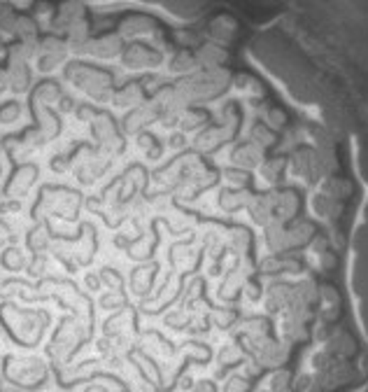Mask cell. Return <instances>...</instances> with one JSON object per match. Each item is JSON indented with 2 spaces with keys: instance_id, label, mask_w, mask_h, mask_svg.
<instances>
[{
  "instance_id": "cell-1",
  "label": "cell",
  "mask_w": 368,
  "mask_h": 392,
  "mask_svg": "<svg viewBox=\"0 0 368 392\" xmlns=\"http://www.w3.org/2000/svg\"><path fill=\"white\" fill-rule=\"evenodd\" d=\"M233 75L229 68H200L191 75H184L178 82H175V89L180 91L182 98L191 103H203V101H212V98L222 96L224 91L231 87Z\"/></svg>"
},
{
  "instance_id": "cell-2",
  "label": "cell",
  "mask_w": 368,
  "mask_h": 392,
  "mask_svg": "<svg viewBox=\"0 0 368 392\" xmlns=\"http://www.w3.org/2000/svg\"><path fill=\"white\" fill-rule=\"evenodd\" d=\"M65 78H68L75 87H80L82 91L94 98V101H110L112 98V75L96 68V65L89 63H68L65 65Z\"/></svg>"
},
{
  "instance_id": "cell-3",
  "label": "cell",
  "mask_w": 368,
  "mask_h": 392,
  "mask_svg": "<svg viewBox=\"0 0 368 392\" xmlns=\"http://www.w3.org/2000/svg\"><path fill=\"white\" fill-rule=\"evenodd\" d=\"M355 378L352 364L347 360L326 355L324 350L313 357V383H317L324 392H333L342 386H347Z\"/></svg>"
},
{
  "instance_id": "cell-4",
  "label": "cell",
  "mask_w": 368,
  "mask_h": 392,
  "mask_svg": "<svg viewBox=\"0 0 368 392\" xmlns=\"http://www.w3.org/2000/svg\"><path fill=\"white\" fill-rule=\"evenodd\" d=\"M240 344L259 362V366H261L264 371L266 369L269 371L282 369V366L287 364L289 353H291V346H287L284 341L273 339V337H264V339H254V341H240Z\"/></svg>"
},
{
  "instance_id": "cell-5",
  "label": "cell",
  "mask_w": 368,
  "mask_h": 392,
  "mask_svg": "<svg viewBox=\"0 0 368 392\" xmlns=\"http://www.w3.org/2000/svg\"><path fill=\"white\" fill-rule=\"evenodd\" d=\"M68 52L70 49H68V45H65V40L58 38V36H47L43 40H38V56H36L38 68L43 73L58 68V65L65 61Z\"/></svg>"
},
{
  "instance_id": "cell-6",
  "label": "cell",
  "mask_w": 368,
  "mask_h": 392,
  "mask_svg": "<svg viewBox=\"0 0 368 392\" xmlns=\"http://www.w3.org/2000/svg\"><path fill=\"white\" fill-rule=\"evenodd\" d=\"M121 63L133 70L156 68V65L161 63V54L145 43H131V45H124L121 49Z\"/></svg>"
},
{
  "instance_id": "cell-7",
  "label": "cell",
  "mask_w": 368,
  "mask_h": 392,
  "mask_svg": "<svg viewBox=\"0 0 368 392\" xmlns=\"http://www.w3.org/2000/svg\"><path fill=\"white\" fill-rule=\"evenodd\" d=\"M322 350L326 355L338 357V360H350V357L357 355V341L347 329L331 327L326 339L322 341Z\"/></svg>"
},
{
  "instance_id": "cell-8",
  "label": "cell",
  "mask_w": 368,
  "mask_h": 392,
  "mask_svg": "<svg viewBox=\"0 0 368 392\" xmlns=\"http://www.w3.org/2000/svg\"><path fill=\"white\" fill-rule=\"evenodd\" d=\"M287 171L305 185H317L315 175V147H296L287 159Z\"/></svg>"
},
{
  "instance_id": "cell-9",
  "label": "cell",
  "mask_w": 368,
  "mask_h": 392,
  "mask_svg": "<svg viewBox=\"0 0 368 392\" xmlns=\"http://www.w3.org/2000/svg\"><path fill=\"white\" fill-rule=\"evenodd\" d=\"M273 211L275 220L289 224L298 218L301 211V196L296 189H273Z\"/></svg>"
},
{
  "instance_id": "cell-10",
  "label": "cell",
  "mask_w": 368,
  "mask_h": 392,
  "mask_svg": "<svg viewBox=\"0 0 368 392\" xmlns=\"http://www.w3.org/2000/svg\"><path fill=\"white\" fill-rule=\"evenodd\" d=\"M317 320L333 324L340 318V295L333 285H320L317 292Z\"/></svg>"
},
{
  "instance_id": "cell-11",
  "label": "cell",
  "mask_w": 368,
  "mask_h": 392,
  "mask_svg": "<svg viewBox=\"0 0 368 392\" xmlns=\"http://www.w3.org/2000/svg\"><path fill=\"white\" fill-rule=\"evenodd\" d=\"M264 159H266V149H261L254 143H249V140L236 145L233 147V152H231V164L236 166V169H242V171H256Z\"/></svg>"
},
{
  "instance_id": "cell-12",
  "label": "cell",
  "mask_w": 368,
  "mask_h": 392,
  "mask_svg": "<svg viewBox=\"0 0 368 392\" xmlns=\"http://www.w3.org/2000/svg\"><path fill=\"white\" fill-rule=\"evenodd\" d=\"M154 120H158V105L152 103H140L124 117V131L126 133H142Z\"/></svg>"
},
{
  "instance_id": "cell-13",
  "label": "cell",
  "mask_w": 368,
  "mask_h": 392,
  "mask_svg": "<svg viewBox=\"0 0 368 392\" xmlns=\"http://www.w3.org/2000/svg\"><path fill=\"white\" fill-rule=\"evenodd\" d=\"M278 339L284 341L287 346H298L305 344L310 339V329H308V322H301L296 318H289V315H282L278 322Z\"/></svg>"
},
{
  "instance_id": "cell-14",
  "label": "cell",
  "mask_w": 368,
  "mask_h": 392,
  "mask_svg": "<svg viewBox=\"0 0 368 392\" xmlns=\"http://www.w3.org/2000/svg\"><path fill=\"white\" fill-rule=\"evenodd\" d=\"M121 49H124V38L119 33H105V36L100 38H91L87 54L96 58H114V56H121Z\"/></svg>"
},
{
  "instance_id": "cell-15",
  "label": "cell",
  "mask_w": 368,
  "mask_h": 392,
  "mask_svg": "<svg viewBox=\"0 0 368 392\" xmlns=\"http://www.w3.org/2000/svg\"><path fill=\"white\" fill-rule=\"evenodd\" d=\"M247 213L259 227H266L275 220V211H273V189L261 191V194H252L247 203Z\"/></svg>"
},
{
  "instance_id": "cell-16",
  "label": "cell",
  "mask_w": 368,
  "mask_h": 392,
  "mask_svg": "<svg viewBox=\"0 0 368 392\" xmlns=\"http://www.w3.org/2000/svg\"><path fill=\"white\" fill-rule=\"evenodd\" d=\"M264 240H266V248L271 250L273 255H284V253H294L289 243V231H287V224L273 220L271 224L264 227Z\"/></svg>"
},
{
  "instance_id": "cell-17",
  "label": "cell",
  "mask_w": 368,
  "mask_h": 392,
  "mask_svg": "<svg viewBox=\"0 0 368 392\" xmlns=\"http://www.w3.org/2000/svg\"><path fill=\"white\" fill-rule=\"evenodd\" d=\"M287 231H289L291 250H301V248L310 245V240L315 238V233H317V227H315V222H310V220L296 218V220H291L287 224Z\"/></svg>"
},
{
  "instance_id": "cell-18",
  "label": "cell",
  "mask_w": 368,
  "mask_h": 392,
  "mask_svg": "<svg viewBox=\"0 0 368 392\" xmlns=\"http://www.w3.org/2000/svg\"><path fill=\"white\" fill-rule=\"evenodd\" d=\"M310 206H313V213L324 222H336L342 215V203L336 201V198L326 196L324 191H317V194L313 196Z\"/></svg>"
},
{
  "instance_id": "cell-19",
  "label": "cell",
  "mask_w": 368,
  "mask_h": 392,
  "mask_svg": "<svg viewBox=\"0 0 368 392\" xmlns=\"http://www.w3.org/2000/svg\"><path fill=\"white\" fill-rule=\"evenodd\" d=\"M284 171H287V159L284 157H266L261 161V166L256 169L259 178H261L271 189L278 187V182L282 180Z\"/></svg>"
},
{
  "instance_id": "cell-20",
  "label": "cell",
  "mask_w": 368,
  "mask_h": 392,
  "mask_svg": "<svg viewBox=\"0 0 368 392\" xmlns=\"http://www.w3.org/2000/svg\"><path fill=\"white\" fill-rule=\"evenodd\" d=\"M291 297V285L287 282H273V285L264 292V304L269 313H282L289 304Z\"/></svg>"
},
{
  "instance_id": "cell-21",
  "label": "cell",
  "mask_w": 368,
  "mask_h": 392,
  "mask_svg": "<svg viewBox=\"0 0 368 392\" xmlns=\"http://www.w3.org/2000/svg\"><path fill=\"white\" fill-rule=\"evenodd\" d=\"M85 19V7H82L80 3H72V0H68V3L58 5L56 10V16H54V28L56 31H68L70 26H75L77 21Z\"/></svg>"
},
{
  "instance_id": "cell-22",
  "label": "cell",
  "mask_w": 368,
  "mask_h": 392,
  "mask_svg": "<svg viewBox=\"0 0 368 392\" xmlns=\"http://www.w3.org/2000/svg\"><path fill=\"white\" fill-rule=\"evenodd\" d=\"M7 87H10L14 94H23V91L31 89V68L28 63H12L7 61Z\"/></svg>"
},
{
  "instance_id": "cell-23",
  "label": "cell",
  "mask_w": 368,
  "mask_h": 392,
  "mask_svg": "<svg viewBox=\"0 0 368 392\" xmlns=\"http://www.w3.org/2000/svg\"><path fill=\"white\" fill-rule=\"evenodd\" d=\"M142 98H145V91L138 85V82H129V85H124L121 89H114L112 91V98L110 103L117 105V107H136L142 103Z\"/></svg>"
},
{
  "instance_id": "cell-24",
  "label": "cell",
  "mask_w": 368,
  "mask_h": 392,
  "mask_svg": "<svg viewBox=\"0 0 368 392\" xmlns=\"http://www.w3.org/2000/svg\"><path fill=\"white\" fill-rule=\"evenodd\" d=\"M194 54H196L198 70L200 68H222L229 58V54L224 52V47L220 45H203V47H198Z\"/></svg>"
},
{
  "instance_id": "cell-25",
  "label": "cell",
  "mask_w": 368,
  "mask_h": 392,
  "mask_svg": "<svg viewBox=\"0 0 368 392\" xmlns=\"http://www.w3.org/2000/svg\"><path fill=\"white\" fill-rule=\"evenodd\" d=\"M252 191L247 189H222L220 191V208L224 213H238L242 208H247Z\"/></svg>"
},
{
  "instance_id": "cell-26",
  "label": "cell",
  "mask_w": 368,
  "mask_h": 392,
  "mask_svg": "<svg viewBox=\"0 0 368 392\" xmlns=\"http://www.w3.org/2000/svg\"><path fill=\"white\" fill-rule=\"evenodd\" d=\"M320 191H324L326 196L336 198V201H347L352 196V182L347 178H338V175H329L320 182Z\"/></svg>"
},
{
  "instance_id": "cell-27",
  "label": "cell",
  "mask_w": 368,
  "mask_h": 392,
  "mask_svg": "<svg viewBox=\"0 0 368 392\" xmlns=\"http://www.w3.org/2000/svg\"><path fill=\"white\" fill-rule=\"evenodd\" d=\"M231 87H236L238 94L242 98H247V101H259V98L264 96V85L256 78H252V75H247V73L236 75V78L231 80Z\"/></svg>"
},
{
  "instance_id": "cell-28",
  "label": "cell",
  "mask_w": 368,
  "mask_h": 392,
  "mask_svg": "<svg viewBox=\"0 0 368 392\" xmlns=\"http://www.w3.org/2000/svg\"><path fill=\"white\" fill-rule=\"evenodd\" d=\"M207 124H210V115H207L205 110H200V107H187L178 120V127L182 133L200 131V129H205Z\"/></svg>"
},
{
  "instance_id": "cell-29",
  "label": "cell",
  "mask_w": 368,
  "mask_h": 392,
  "mask_svg": "<svg viewBox=\"0 0 368 392\" xmlns=\"http://www.w3.org/2000/svg\"><path fill=\"white\" fill-rule=\"evenodd\" d=\"M168 68L171 73H178V75H191L198 70V63H196V54L191 49H178L173 52V56L168 58Z\"/></svg>"
},
{
  "instance_id": "cell-30",
  "label": "cell",
  "mask_w": 368,
  "mask_h": 392,
  "mask_svg": "<svg viewBox=\"0 0 368 392\" xmlns=\"http://www.w3.org/2000/svg\"><path fill=\"white\" fill-rule=\"evenodd\" d=\"M154 26H156V23L149 19V16L136 14V16H129V19L121 21L119 36L121 38H136V36H142V33H152Z\"/></svg>"
},
{
  "instance_id": "cell-31",
  "label": "cell",
  "mask_w": 368,
  "mask_h": 392,
  "mask_svg": "<svg viewBox=\"0 0 368 392\" xmlns=\"http://www.w3.org/2000/svg\"><path fill=\"white\" fill-rule=\"evenodd\" d=\"M259 122H264L266 127L278 133V131H282L284 127H287V112H284L282 107H278V105L264 103L261 107H259Z\"/></svg>"
},
{
  "instance_id": "cell-32",
  "label": "cell",
  "mask_w": 368,
  "mask_h": 392,
  "mask_svg": "<svg viewBox=\"0 0 368 392\" xmlns=\"http://www.w3.org/2000/svg\"><path fill=\"white\" fill-rule=\"evenodd\" d=\"M317 292H320V285H317L313 278H303V280H298L296 285H291V299L305 306H315Z\"/></svg>"
},
{
  "instance_id": "cell-33",
  "label": "cell",
  "mask_w": 368,
  "mask_h": 392,
  "mask_svg": "<svg viewBox=\"0 0 368 392\" xmlns=\"http://www.w3.org/2000/svg\"><path fill=\"white\" fill-rule=\"evenodd\" d=\"M247 140H249V143L259 145L261 149H271V147L278 145V133L266 127L264 122H254L252 129H249V138Z\"/></svg>"
},
{
  "instance_id": "cell-34",
  "label": "cell",
  "mask_w": 368,
  "mask_h": 392,
  "mask_svg": "<svg viewBox=\"0 0 368 392\" xmlns=\"http://www.w3.org/2000/svg\"><path fill=\"white\" fill-rule=\"evenodd\" d=\"M91 129H94V136L100 143H105V140L117 136V122H114V117L107 112H98L94 120H91Z\"/></svg>"
},
{
  "instance_id": "cell-35",
  "label": "cell",
  "mask_w": 368,
  "mask_h": 392,
  "mask_svg": "<svg viewBox=\"0 0 368 392\" xmlns=\"http://www.w3.org/2000/svg\"><path fill=\"white\" fill-rule=\"evenodd\" d=\"M264 337H271L269 318H249L242 322L240 341H254V339H264Z\"/></svg>"
},
{
  "instance_id": "cell-36",
  "label": "cell",
  "mask_w": 368,
  "mask_h": 392,
  "mask_svg": "<svg viewBox=\"0 0 368 392\" xmlns=\"http://www.w3.org/2000/svg\"><path fill=\"white\" fill-rule=\"evenodd\" d=\"M14 38L21 43H38V21L28 14H19L14 28Z\"/></svg>"
},
{
  "instance_id": "cell-37",
  "label": "cell",
  "mask_w": 368,
  "mask_h": 392,
  "mask_svg": "<svg viewBox=\"0 0 368 392\" xmlns=\"http://www.w3.org/2000/svg\"><path fill=\"white\" fill-rule=\"evenodd\" d=\"M249 245H252V233L245 227H233L229 231V248L233 250L236 255H245Z\"/></svg>"
},
{
  "instance_id": "cell-38",
  "label": "cell",
  "mask_w": 368,
  "mask_h": 392,
  "mask_svg": "<svg viewBox=\"0 0 368 392\" xmlns=\"http://www.w3.org/2000/svg\"><path fill=\"white\" fill-rule=\"evenodd\" d=\"M294 390V378L287 369H275L269 376V388L266 392H291Z\"/></svg>"
},
{
  "instance_id": "cell-39",
  "label": "cell",
  "mask_w": 368,
  "mask_h": 392,
  "mask_svg": "<svg viewBox=\"0 0 368 392\" xmlns=\"http://www.w3.org/2000/svg\"><path fill=\"white\" fill-rule=\"evenodd\" d=\"M222 180L227 189H247L249 187V171H242V169H236V166H231L222 173Z\"/></svg>"
},
{
  "instance_id": "cell-40",
  "label": "cell",
  "mask_w": 368,
  "mask_h": 392,
  "mask_svg": "<svg viewBox=\"0 0 368 392\" xmlns=\"http://www.w3.org/2000/svg\"><path fill=\"white\" fill-rule=\"evenodd\" d=\"M63 94H61V89H58L56 82H43L38 89H36V103L38 105H49V103H54L58 101Z\"/></svg>"
},
{
  "instance_id": "cell-41",
  "label": "cell",
  "mask_w": 368,
  "mask_h": 392,
  "mask_svg": "<svg viewBox=\"0 0 368 392\" xmlns=\"http://www.w3.org/2000/svg\"><path fill=\"white\" fill-rule=\"evenodd\" d=\"M245 360V348L242 344H227L220 353V364L224 366H236Z\"/></svg>"
},
{
  "instance_id": "cell-42",
  "label": "cell",
  "mask_w": 368,
  "mask_h": 392,
  "mask_svg": "<svg viewBox=\"0 0 368 392\" xmlns=\"http://www.w3.org/2000/svg\"><path fill=\"white\" fill-rule=\"evenodd\" d=\"M21 117V105L16 101H5L0 105V122L3 124H12Z\"/></svg>"
},
{
  "instance_id": "cell-43",
  "label": "cell",
  "mask_w": 368,
  "mask_h": 392,
  "mask_svg": "<svg viewBox=\"0 0 368 392\" xmlns=\"http://www.w3.org/2000/svg\"><path fill=\"white\" fill-rule=\"evenodd\" d=\"M16 19H19V14L14 10H0V33L3 36H14Z\"/></svg>"
},
{
  "instance_id": "cell-44",
  "label": "cell",
  "mask_w": 368,
  "mask_h": 392,
  "mask_svg": "<svg viewBox=\"0 0 368 392\" xmlns=\"http://www.w3.org/2000/svg\"><path fill=\"white\" fill-rule=\"evenodd\" d=\"M212 322L217 324V327L227 329V327H231L233 322H236V311H229V308H217V311L212 313Z\"/></svg>"
},
{
  "instance_id": "cell-45",
  "label": "cell",
  "mask_w": 368,
  "mask_h": 392,
  "mask_svg": "<svg viewBox=\"0 0 368 392\" xmlns=\"http://www.w3.org/2000/svg\"><path fill=\"white\" fill-rule=\"evenodd\" d=\"M313 260H315V266L320 271H331L333 266H336V255H333L331 250H324V253L313 255Z\"/></svg>"
},
{
  "instance_id": "cell-46",
  "label": "cell",
  "mask_w": 368,
  "mask_h": 392,
  "mask_svg": "<svg viewBox=\"0 0 368 392\" xmlns=\"http://www.w3.org/2000/svg\"><path fill=\"white\" fill-rule=\"evenodd\" d=\"M222 392H249V381L245 376H231L224 381Z\"/></svg>"
},
{
  "instance_id": "cell-47",
  "label": "cell",
  "mask_w": 368,
  "mask_h": 392,
  "mask_svg": "<svg viewBox=\"0 0 368 392\" xmlns=\"http://www.w3.org/2000/svg\"><path fill=\"white\" fill-rule=\"evenodd\" d=\"M138 138H140V140H138L140 147L145 149V152H147L149 157H154V154L161 152V147H158V140H156L154 136H149V133L142 131V133H138Z\"/></svg>"
},
{
  "instance_id": "cell-48",
  "label": "cell",
  "mask_w": 368,
  "mask_h": 392,
  "mask_svg": "<svg viewBox=\"0 0 368 392\" xmlns=\"http://www.w3.org/2000/svg\"><path fill=\"white\" fill-rule=\"evenodd\" d=\"M75 112H77L80 120L91 122V120H94V117L98 115V107H94L91 103H82V105H77V110H75Z\"/></svg>"
},
{
  "instance_id": "cell-49",
  "label": "cell",
  "mask_w": 368,
  "mask_h": 392,
  "mask_svg": "<svg viewBox=\"0 0 368 392\" xmlns=\"http://www.w3.org/2000/svg\"><path fill=\"white\" fill-rule=\"evenodd\" d=\"M189 355L194 357V360H198V362H205L207 357H210V350H207L205 346H200V344H191Z\"/></svg>"
},
{
  "instance_id": "cell-50",
  "label": "cell",
  "mask_w": 368,
  "mask_h": 392,
  "mask_svg": "<svg viewBox=\"0 0 368 392\" xmlns=\"http://www.w3.org/2000/svg\"><path fill=\"white\" fill-rule=\"evenodd\" d=\"M242 292H245V295L252 299V302H256V299H261L264 297V292H261V287L256 285V282H252V280H247L245 285H242Z\"/></svg>"
},
{
  "instance_id": "cell-51",
  "label": "cell",
  "mask_w": 368,
  "mask_h": 392,
  "mask_svg": "<svg viewBox=\"0 0 368 392\" xmlns=\"http://www.w3.org/2000/svg\"><path fill=\"white\" fill-rule=\"evenodd\" d=\"M184 140H187V136L180 131V133H175V136H171V147H175V149H182L184 147Z\"/></svg>"
},
{
  "instance_id": "cell-52",
  "label": "cell",
  "mask_w": 368,
  "mask_h": 392,
  "mask_svg": "<svg viewBox=\"0 0 368 392\" xmlns=\"http://www.w3.org/2000/svg\"><path fill=\"white\" fill-rule=\"evenodd\" d=\"M196 392H215V386H212L210 381H200L198 388H196Z\"/></svg>"
},
{
  "instance_id": "cell-53",
  "label": "cell",
  "mask_w": 368,
  "mask_h": 392,
  "mask_svg": "<svg viewBox=\"0 0 368 392\" xmlns=\"http://www.w3.org/2000/svg\"><path fill=\"white\" fill-rule=\"evenodd\" d=\"M298 392H324L317 383H308V386H303V388H298Z\"/></svg>"
},
{
  "instance_id": "cell-54",
  "label": "cell",
  "mask_w": 368,
  "mask_h": 392,
  "mask_svg": "<svg viewBox=\"0 0 368 392\" xmlns=\"http://www.w3.org/2000/svg\"><path fill=\"white\" fill-rule=\"evenodd\" d=\"M5 89H7V75H5L3 68H0V94H3Z\"/></svg>"
},
{
  "instance_id": "cell-55",
  "label": "cell",
  "mask_w": 368,
  "mask_h": 392,
  "mask_svg": "<svg viewBox=\"0 0 368 392\" xmlns=\"http://www.w3.org/2000/svg\"><path fill=\"white\" fill-rule=\"evenodd\" d=\"M5 36H3V33H0V52H5Z\"/></svg>"
},
{
  "instance_id": "cell-56",
  "label": "cell",
  "mask_w": 368,
  "mask_h": 392,
  "mask_svg": "<svg viewBox=\"0 0 368 392\" xmlns=\"http://www.w3.org/2000/svg\"><path fill=\"white\" fill-rule=\"evenodd\" d=\"M261 392H266V390H261Z\"/></svg>"
}]
</instances>
